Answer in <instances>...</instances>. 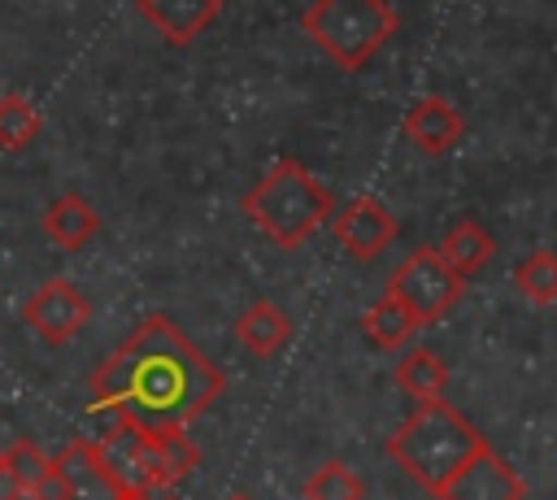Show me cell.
<instances>
[{
	"label": "cell",
	"mask_w": 557,
	"mask_h": 500,
	"mask_svg": "<svg viewBox=\"0 0 557 500\" xmlns=\"http://www.w3.org/2000/svg\"><path fill=\"white\" fill-rule=\"evenodd\" d=\"M461 130H466L461 109L453 100H444V96H422L405 113V139L426 157H444L461 139Z\"/></svg>",
	"instance_id": "8fae6325"
},
{
	"label": "cell",
	"mask_w": 557,
	"mask_h": 500,
	"mask_svg": "<svg viewBox=\"0 0 557 500\" xmlns=\"http://www.w3.org/2000/svg\"><path fill=\"white\" fill-rule=\"evenodd\" d=\"M244 217L274 239L278 248H300L322 222H331L335 200L331 191L296 161V157H278L239 200Z\"/></svg>",
	"instance_id": "3957f363"
},
{
	"label": "cell",
	"mask_w": 557,
	"mask_h": 500,
	"mask_svg": "<svg viewBox=\"0 0 557 500\" xmlns=\"http://www.w3.org/2000/svg\"><path fill=\"white\" fill-rule=\"evenodd\" d=\"M396 387L422 404V400H444V387H448V370L444 361L431 352V348H409L396 365Z\"/></svg>",
	"instance_id": "2e32d148"
},
{
	"label": "cell",
	"mask_w": 557,
	"mask_h": 500,
	"mask_svg": "<svg viewBox=\"0 0 557 500\" xmlns=\"http://www.w3.org/2000/svg\"><path fill=\"white\" fill-rule=\"evenodd\" d=\"M331 230H335V243L357 257V261H374L379 252H387L400 235V222L396 213L374 200V196H352L344 209L331 213Z\"/></svg>",
	"instance_id": "ba28073f"
},
{
	"label": "cell",
	"mask_w": 557,
	"mask_h": 500,
	"mask_svg": "<svg viewBox=\"0 0 557 500\" xmlns=\"http://www.w3.org/2000/svg\"><path fill=\"white\" fill-rule=\"evenodd\" d=\"M139 17L174 48L191 43L200 30H209V22L218 17L222 0H135Z\"/></svg>",
	"instance_id": "7c38bea8"
},
{
	"label": "cell",
	"mask_w": 557,
	"mask_h": 500,
	"mask_svg": "<svg viewBox=\"0 0 557 500\" xmlns=\"http://www.w3.org/2000/svg\"><path fill=\"white\" fill-rule=\"evenodd\" d=\"M39 126H44L39 109L26 96H17V91L0 96V148L4 152H26L39 139Z\"/></svg>",
	"instance_id": "d6986e66"
},
{
	"label": "cell",
	"mask_w": 557,
	"mask_h": 500,
	"mask_svg": "<svg viewBox=\"0 0 557 500\" xmlns=\"http://www.w3.org/2000/svg\"><path fill=\"white\" fill-rule=\"evenodd\" d=\"M513 283L531 304H553L557 300V252L535 248L513 265Z\"/></svg>",
	"instance_id": "ffe728a7"
},
{
	"label": "cell",
	"mask_w": 557,
	"mask_h": 500,
	"mask_svg": "<svg viewBox=\"0 0 557 500\" xmlns=\"http://www.w3.org/2000/svg\"><path fill=\"white\" fill-rule=\"evenodd\" d=\"M226 391V374L174 326L165 313H148L135 335L91 374L87 404L109 422L139 430H170L200 417Z\"/></svg>",
	"instance_id": "6da1fadb"
},
{
	"label": "cell",
	"mask_w": 557,
	"mask_h": 500,
	"mask_svg": "<svg viewBox=\"0 0 557 500\" xmlns=\"http://www.w3.org/2000/svg\"><path fill=\"white\" fill-rule=\"evenodd\" d=\"M483 448L487 439L479 435V426H470V417L457 413L448 400L413 404L409 417L387 435V457L435 500Z\"/></svg>",
	"instance_id": "7a4b0ae2"
},
{
	"label": "cell",
	"mask_w": 557,
	"mask_h": 500,
	"mask_svg": "<svg viewBox=\"0 0 557 500\" xmlns=\"http://www.w3.org/2000/svg\"><path fill=\"white\" fill-rule=\"evenodd\" d=\"M22 487H17V478L9 474V465H4V457H0V500H13Z\"/></svg>",
	"instance_id": "603a6c76"
},
{
	"label": "cell",
	"mask_w": 557,
	"mask_h": 500,
	"mask_svg": "<svg viewBox=\"0 0 557 500\" xmlns=\"http://www.w3.org/2000/svg\"><path fill=\"white\" fill-rule=\"evenodd\" d=\"M400 13L387 0H313L300 13V30L339 65L366 70L370 57L396 35Z\"/></svg>",
	"instance_id": "277c9868"
},
{
	"label": "cell",
	"mask_w": 557,
	"mask_h": 500,
	"mask_svg": "<svg viewBox=\"0 0 557 500\" xmlns=\"http://www.w3.org/2000/svg\"><path fill=\"white\" fill-rule=\"evenodd\" d=\"M235 339H239L252 357H274V352L292 339V317H287L274 300H252V304L235 317Z\"/></svg>",
	"instance_id": "5bb4252c"
},
{
	"label": "cell",
	"mask_w": 557,
	"mask_h": 500,
	"mask_svg": "<svg viewBox=\"0 0 557 500\" xmlns=\"http://www.w3.org/2000/svg\"><path fill=\"white\" fill-rule=\"evenodd\" d=\"M44 235L52 239V243H61V248H83L96 230H100V213L78 196V191H61L48 209H44Z\"/></svg>",
	"instance_id": "4fadbf2b"
},
{
	"label": "cell",
	"mask_w": 557,
	"mask_h": 500,
	"mask_svg": "<svg viewBox=\"0 0 557 500\" xmlns=\"http://www.w3.org/2000/svg\"><path fill=\"white\" fill-rule=\"evenodd\" d=\"M152 500H183V496H174V487H170V491H152Z\"/></svg>",
	"instance_id": "d4e9b609"
},
{
	"label": "cell",
	"mask_w": 557,
	"mask_h": 500,
	"mask_svg": "<svg viewBox=\"0 0 557 500\" xmlns=\"http://www.w3.org/2000/svg\"><path fill=\"white\" fill-rule=\"evenodd\" d=\"M96 457L104 465V474L117 483V491H170L161 487L157 474V452H152V435L131 426V422H109L104 435L96 439Z\"/></svg>",
	"instance_id": "8992f818"
},
{
	"label": "cell",
	"mask_w": 557,
	"mask_h": 500,
	"mask_svg": "<svg viewBox=\"0 0 557 500\" xmlns=\"http://www.w3.org/2000/svg\"><path fill=\"white\" fill-rule=\"evenodd\" d=\"M22 322H26L48 348H61V343H70V339L91 322V300H87L70 278H48V283H39V287L26 296Z\"/></svg>",
	"instance_id": "52a82bcc"
},
{
	"label": "cell",
	"mask_w": 557,
	"mask_h": 500,
	"mask_svg": "<svg viewBox=\"0 0 557 500\" xmlns=\"http://www.w3.org/2000/svg\"><path fill=\"white\" fill-rule=\"evenodd\" d=\"M13 500H39V496H35V491H17Z\"/></svg>",
	"instance_id": "484cf974"
},
{
	"label": "cell",
	"mask_w": 557,
	"mask_h": 500,
	"mask_svg": "<svg viewBox=\"0 0 557 500\" xmlns=\"http://www.w3.org/2000/svg\"><path fill=\"white\" fill-rule=\"evenodd\" d=\"M522 496H527V483L509 470V461H500L492 443L440 491V500H522Z\"/></svg>",
	"instance_id": "30bf717a"
},
{
	"label": "cell",
	"mask_w": 557,
	"mask_h": 500,
	"mask_svg": "<svg viewBox=\"0 0 557 500\" xmlns=\"http://www.w3.org/2000/svg\"><path fill=\"white\" fill-rule=\"evenodd\" d=\"M52 474L61 483V500H117L122 496L96 457V439H70L52 457Z\"/></svg>",
	"instance_id": "9c48e42d"
},
{
	"label": "cell",
	"mask_w": 557,
	"mask_h": 500,
	"mask_svg": "<svg viewBox=\"0 0 557 500\" xmlns=\"http://www.w3.org/2000/svg\"><path fill=\"white\" fill-rule=\"evenodd\" d=\"M435 252L444 257V265L453 270V274H461V278H470L479 265H487L492 261V252H496V239L479 226V222H457V226H448L444 230V239L435 243Z\"/></svg>",
	"instance_id": "9a60e30c"
},
{
	"label": "cell",
	"mask_w": 557,
	"mask_h": 500,
	"mask_svg": "<svg viewBox=\"0 0 557 500\" xmlns=\"http://www.w3.org/2000/svg\"><path fill=\"white\" fill-rule=\"evenodd\" d=\"M231 500H252V496H231Z\"/></svg>",
	"instance_id": "4316f807"
},
{
	"label": "cell",
	"mask_w": 557,
	"mask_h": 500,
	"mask_svg": "<svg viewBox=\"0 0 557 500\" xmlns=\"http://www.w3.org/2000/svg\"><path fill=\"white\" fill-rule=\"evenodd\" d=\"M361 330H366V339H370L374 348L396 352V348L409 343V335L418 330V322H413V313H409L400 300H392V296L383 291V296L361 313Z\"/></svg>",
	"instance_id": "e0dca14e"
},
{
	"label": "cell",
	"mask_w": 557,
	"mask_h": 500,
	"mask_svg": "<svg viewBox=\"0 0 557 500\" xmlns=\"http://www.w3.org/2000/svg\"><path fill=\"white\" fill-rule=\"evenodd\" d=\"M305 500H366V483L344 461H326L305 478Z\"/></svg>",
	"instance_id": "44dd1931"
},
{
	"label": "cell",
	"mask_w": 557,
	"mask_h": 500,
	"mask_svg": "<svg viewBox=\"0 0 557 500\" xmlns=\"http://www.w3.org/2000/svg\"><path fill=\"white\" fill-rule=\"evenodd\" d=\"M0 457H4V465H9V474L17 478V487H22V491H35V487H39V483L52 474V457H48V452H44V448H39L30 435L13 439V443H9Z\"/></svg>",
	"instance_id": "7402d4cb"
},
{
	"label": "cell",
	"mask_w": 557,
	"mask_h": 500,
	"mask_svg": "<svg viewBox=\"0 0 557 500\" xmlns=\"http://www.w3.org/2000/svg\"><path fill=\"white\" fill-rule=\"evenodd\" d=\"M152 435V452H157V474H161V487H174L183 483L196 465H200V448L191 443L187 426H170V430H148Z\"/></svg>",
	"instance_id": "ac0fdd59"
},
{
	"label": "cell",
	"mask_w": 557,
	"mask_h": 500,
	"mask_svg": "<svg viewBox=\"0 0 557 500\" xmlns=\"http://www.w3.org/2000/svg\"><path fill=\"white\" fill-rule=\"evenodd\" d=\"M461 291H466V278L453 274L435 248L409 252V257L396 265V274L387 278V296L400 300V304L413 313L418 326H431L435 317H444V313L461 300Z\"/></svg>",
	"instance_id": "5b68a950"
},
{
	"label": "cell",
	"mask_w": 557,
	"mask_h": 500,
	"mask_svg": "<svg viewBox=\"0 0 557 500\" xmlns=\"http://www.w3.org/2000/svg\"><path fill=\"white\" fill-rule=\"evenodd\" d=\"M117 500H152V496H148V491H122Z\"/></svg>",
	"instance_id": "cb8c5ba5"
}]
</instances>
